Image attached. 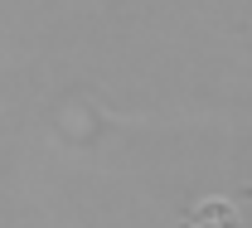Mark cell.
<instances>
[{"label": "cell", "mask_w": 252, "mask_h": 228, "mask_svg": "<svg viewBox=\"0 0 252 228\" xmlns=\"http://www.w3.org/2000/svg\"><path fill=\"white\" fill-rule=\"evenodd\" d=\"M189 228H238V209L228 199H199L189 209Z\"/></svg>", "instance_id": "obj_1"}]
</instances>
